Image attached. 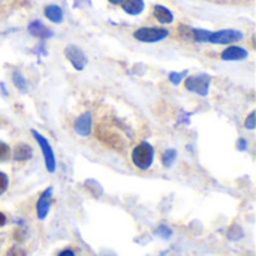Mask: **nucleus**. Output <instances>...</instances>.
Listing matches in <instances>:
<instances>
[{
	"mask_svg": "<svg viewBox=\"0 0 256 256\" xmlns=\"http://www.w3.org/2000/svg\"><path fill=\"white\" fill-rule=\"evenodd\" d=\"M132 162L134 165L141 170V171H147L148 168H152L153 160H154V148L152 144H148L147 141L140 142L136 147H134L132 150Z\"/></svg>",
	"mask_w": 256,
	"mask_h": 256,
	"instance_id": "obj_1",
	"label": "nucleus"
},
{
	"mask_svg": "<svg viewBox=\"0 0 256 256\" xmlns=\"http://www.w3.org/2000/svg\"><path fill=\"white\" fill-rule=\"evenodd\" d=\"M170 36V32L164 27H140L134 32V38L140 42L153 44L160 42Z\"/></svg>",
	"mask_w": 256,
	"mask_h": 256,
	"instance_id": "obj_2",
	"label": "nucleus"
},
{
	"mask_svg": "<svg viewBox=\"0 0 256 256\" xmlns=\"http://www.w3.org/2000/svg\"><path fill=\"white\" fill-rule=\"evenodd\" d=\"M30 132H32V135H33V138H34V141L38 142V146L40 147V152H42V154H44V160H45L46 171H48V172H56L57 164H56V154H54V150H52L51 144H50L48 140H46L44 135H40L38 130L32 129Z\"/></svg>",
	"mask_w": 256,
	"mask_h": 256,
	"instance_id": "obj_3",
	"label": "nucleus"
},
{
	"mask_svg": "<svg viewBox=\"0 0 256 256\" xmlns=\"http://www.w3.org/2000/svg\"><path fill=\"white\" fill-rule=\"evenodd\" d=\"M243 38H244L243 32L236 30V28H225V30L210 32L207 42L214 44V45H230V44L242 40Z\"/></svg>",
	"mask_w": 256,
	"mask_h": 256,
	"instance_id": "obj_4",
	"label": "nucleus"
},
{
	"mask_svg": "<svg viewBox=\"0 0 256 256\" xmlns=\"http://www.w3.org/2000/svg\"><path fill=\"white\" fill-rule=\"evenodd\" d=\"M210 81L212 76L207 74H200V75H190L184 81V87L189 92H194L200 96H207L210 90Z\"/></svg>",
	"mask_w": 256,
	"mask_h": 256,
	"instance_id": "obj_5",
	"label": "nucleus"
},
{
	"mask_svg": "<svg viewBox=\"0 0 256 256\" xmlns=\"http://www.w3.org/2000/svg\"><path fill=\"white\" fill-rule=\"evenodd\" d=\"M64 56H66V58L72 63V66L76 70H82L86 68V64H87L86 54L76 45H68L64 48Z\"/></svg>",
	"mask_w": 256,
	"mask_h": 256,
	"instance_id": "obj_6",
	"label": "nucleus"
},
{
	"mask_svg": "<svg viewBox=\"0 0 256 256\" xmlns=\"http://www.w3.org/2000/svg\"><path fill=\"white\" fill-rule=\"evenodd\" d=\"M52 188H46L40 196L38 198V202H36V216L39 220H44L48 213H50V208H51V200H52Z\"/></svg>",
	"mask_w": 256,
	"mask_h": 256,
	"instance_id": "obj_7",
	"label": "nucleus"
},
{
	"mask_svg": "<svg viewBox=\"0 0 256 256\" xmlns=\"http://www.w3.org/2000/svg\"><path fill=\"white\" fill-rule=\"evenodd\" d=\"M74 130L80 136H88L92 132V114L88 111L82 112L74 124Z\"/></svg>",
	"mask_w": 256,
	"mask_h": 256,
	"instance_id": "obj_8",
	"label": "nucleus"
},
{
	"mask_svg": "<svg viewBox=\"0 0 256 256\" xmlns=\"http://www.w3.org/2000/svg\"><path fill=\"white\" fill-rule=\"evenodd\" d=\"M248 56H249V51L242 46H237V45H231V46L225 48L220 54L222 60H225V62H240V60L248 58Z\"/></svg>",
	"mask_w": 256,
	"mask_h": 256,
	"instance_id": "obj_9",
	"label": "nucleus"
},
{
	"mask_svg": "<svg viewBox=\"0 0 256 256\" xmlns=\"http://www.w3.org/2000/svg\"><path fill=\"white\" fill-rule=\"evenodd\" d=\"M27 30H28V33H30L32 36L39 38V39H48V38L52 36V32H51L44 22H40L39 20H33V21L28 24Z\"/></svg>",
	"mask_w": 256,
	"mask_h": 256,
	"instance_id": "obj_10",
	"label": "nucleus"
},
{
	"mask_svg": "<svg viewBox=\"0 0 256 256\" xmlns=\"http://www.w3.org/2000/svg\"><path fill=\"white\" fill-rule=\"evenodd\" d=\"M153 15L160 24H171L174 21V14L162 4H156L153 8Z\"/></svg>",
	"mask_w": 256,
	"mask_h": 256,
	"instance_id": "obj_11",
	"label": "nucleus"
},
{
	"mask_svg": "<svg viewBox=\"0 0 256 256\" xmlns=\"http://www.w3.org/2000/svg\"><path fill=\"white\" fill-rule=\"evenodd\" d=\"M12 156L18 162H26V160H28L33 156V150H32V147L28 144L20 142V144L15 146V148L12 152Z\"/></svg>",
	"mask_w": 256,
	"mask_h": 256,
	"instance_id": "obj_12",
	"label": "nucleus"
},
{
	"mask_svg": "<svg viewBox=\"0 0 256 256\" xmlns=\"http://www.w3.org/2000/svg\"><path fill=\"white\" fill-rule=\"evenodd\" d=\"M144 0H122V8L129 15H140L144 10Z\"/></svg>",
	"mask_w": 256,
	"mask_h": 256,
	"instance_id": "obj_13",
	"label": "nucleus"
},
{
	"mask_svg": "<svg viewBox=\"0 0 256 256\" xmlns=\"http://www.w3.org/2000/svg\"><path fill=\"white\" fill-rule=\"evenodd\" d=\"M44 14L54 24H60L63 21V10H62V8L58 4H48V6H45Z\"/></svg>",
	"mask_w": 256,
	"mask_h": 256,
	"instance_id": "obj_14",
	"label": "nucleus"
},
{
	"mask_svg": "<svg viewBox=\"0 0 256 256\" xmlns=\"http://www.w3.org/2000/svg\"><path fill=\"white\" fill-rule=\"evenodd\" d=\"M176 159H177V150H176V148H168V150H165V152L162 153V158H160L162 165H164L165 168H171V166L174 165Z\"/></svg>",
	"mask_w": 256,
	"mask_h": 256,
	"instance_id": "obj_15",
	"label": "nucleus"
},
{
	"mask_svg": "<svg viewBox=\"0 0 256 256\" xmlns=\"http://www.w3.org/2000/svg\"><path fill=\"white\" fill-rule=\"evenodd\" d=\"M12 82H14V86H15L20 92H22V93L27 92V80L24 78V75H22L20 70H15V72L12 74Z\"/></svg>",
	"mask_w": 256,
	"mask_h": 256,
	"instance_id": "obj_16",
	"label": "nucleus"
},
{
	"mask_svg": "<svg viewBox=\"0 0 256 256\" xmlns=\"http://www.w3.org/2000/svg\"><path fill=\"white\" fill-rule=\"evenodd\" d=\"M210 32L206 28H192V39L196 42H207Z\"/></svg>",
	"mask_w": 256,
	"mask_h": 256,
	"instance_id": "obj_17",
	"label": "nucleus"
},
{
	"mask_svg": "<svg viewBox=\"0 0 256 256\" xmlns=\"http://www.w3.org/2000/svg\"><path fill=\"white\" fill-rule=\"evenodd\" d=\"M10 158H12V150H10V147H9L6 142L0 141V162H8Z\"/></svg>",
	"mask_w": 256,
	"mask_h": 256,
	"instance_id": "obj_18",
	"label": "nucleus"
},
{
	"mask_svg": "<svg viewBox=\"0 0 256 256\" xmlns=\"http://www.w3.org/2000/svg\"><path fill=\"white\" fill-rule=\"evenodd\" d=\"M188 75V72L184 70V72H171L170 74V81L174 84V86H178L182 81H183V78Z\"/></svg>",
	"mask_w": 256,
	"mask_h": 256,
	"instance_id": "obj_19",
	"label": "nucleus"
},
{
	"mask_svg": "<svg viewBox=\"0 0 256 256\" xmlns=\"http://www.w3.org/2000/svg\"><path fill=\"white\" fill-rule=\"evenodd\" d=\"M6 256H27V252L22 248H20V246L15 244V246H12V248L8 249Z\"/></svg>",
	"mask_w": 256,
	"mask_h": 256,
	"instance_id": "obj_20",
	"label": "nucleus"
},
{
	"mask_svg": "<svg viewBox=\"0 0 256 256\" xmlns=\"http://www.w3.org/2000/svg\"><path fill=\"white\" fill-rule=\"evenodd\" d=\"M8 186H9V178L4 172L0 171V196L8 190Z\"/></svg>",
	"mask_w": 256,
	"mask_h": 256,
	"instance_id": "obj_21",
	"label": "nucleus"
},
{
	"mask_svg": "<svg viewBox=\"0 0 256 256\" xmlns=\"http://www.w3.org/2000/svg\"><path fill=\"white\" fill-rule=\"evenodd\" d=\"M255 111H252L249 116H248V118L244 120V128L246 129H249V130H254L255 129Z\"/></svg>",
	"mask_w": 256,
	"mask_h": 256,
	"instance_id": "obj_22",
	"label": "nucleus"
},
{
	"mask_svg": "<svg viewBox=\"0 0 256 256\" xmlns=\"http://www.w3.org/2000/svg\"><path fill=\"white\" fill-rule=\"evenodd\" d=\"M158 234L160 236V237H164V238H170L171 236H172V231L166 226V225H160L159 228H158Z\"/></svg>",
	"mask_w": 256,
	"mask_h": 256,
	"instance_id": "obj_23",
	"label": "nucleus"
},
{
	"mask_svg": "<svg viewBox=\"0 0 256 256\" xmlns=\"http://www.w3.org/2000/svg\"><path fill=\"white\" fill-rule=\"evenodd\" d=\"M237 148H238L240 152H244V150H248V141H246L244 138H240V140L237 141Z\"/></svg>",
	"mask_w": 256,
	"mask_h": 256,
	"instance_id": "obj_24",
	"label": "nucleus"
},
{
	"mask_svg": "<svg viewBox=\"0 0 256 256\" xmlns=\"http://www.w3.org/2000/svg\"><path fill=\"white\" fill-rule=\"evenodd\" d=\"M57 256H75V252L72 249H64V250H62Z\"/></svg>",
	"mask_w": 256,
	"mask_h": 256,
	"instance_id": "obj_25",
	"label": "nucleus"
},
{
	"mask_svg": "<svg viewBox=\"0 0 256 256\" xmlns=\"http://www.w3.org/2000/svg\"><path fill=\"white\" fill-rule=\"evenodd\" d=\"M6 222H8V219H6V216H4L3 213H0V228H2L3 225H6Z\"/></svg>",
	"mask_w": 256,
	"mask_h": 256,
	"instance_id": "obj_26",
	"label": "nucleus"
},
{
	"mask_svg": "<svg viewBox=\"0 0 256 256\" xmlns=\"http://www.w3.org/2000/svg\"><path fill=\"white\" fill-rule=\"evenodd\" d=\"M110 3H112V4H118V3H122V0H108Z\"/></svg>",
	"mask_w": 256,
	"mask_h": 256,
	"instance_id": "obj_27",
	"label": "nucleus"
}]
</instances>
